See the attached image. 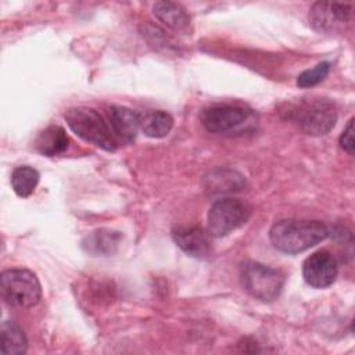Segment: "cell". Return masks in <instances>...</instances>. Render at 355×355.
I'll list each match as a JSON object with an SVG mask.
<instances>
[{
    "instance_id": "5b68a950",
    "label": "cell",
    "mask_w": 355,
    "mask_h": 355,
    "mask_svg": "<svg viewBox=\"0 0 355 355\" xmlns=\"http://www.w3.org/2000/svg\"><path fill=\"white\" fill-rule=\"evenodd\" d=\"M244 288L261 301L276 300L284 286V276L280 270L255 261H247L240 269Z\"/></svg>"
},
{
    "instance_id": "2e32d148",
    "label": "cell",
    "mask_w": 355,
    "mask_h": 355,
    "mask_svg": "<svg viewBox=\"0 0 355 355\" xmlns=\"http://www.w3.org/2000/svg\"><path fill=\"white\" fill-rule=\"evenodd\" d=\"M244 178L230 169H215L205 178V187L211 193L239 191L244 187Z\"/></svg>"
},
{
    "instance_id": "9a60e30c",
    "label": "cell",
    "mask_w": 355,
    "mask_h": 355,
    "mask_svg": "<svg viewBox=\"0 0 355 355\" xmlns=\"http://www.w3.org/2000/svg\"><path fill=\"white\" fill-rule=\"evenodd\" d=\"M153 12L161 22L175 31H184L190 25V17L180 4L172 1H157L153 6Z\"/></svg>"
},
{
    "instance_id": "d6986e66",
    "label": "cell",
    "mask_w": 355,
    "mask_h": 355,
    "mask_svg": "<svg viewBox=\"0 0 355 355\" xmlns=\"http://www.w3.org/2000/svg\"><path fill=\"white\" fill-rule=\"evenodd\" d=\"M329 72H330V64L329 62H319L313 68L306 69L302 73H300V76L297 78V85L302 89L316 86L318 83H320L322 80L326 79Z\"/></svg>"
},
{
    "instance_id": "ac0fdd59",
    "label": "cell",
    "mask_w": 355,
    "mask_h": 355,
    "mask_svg": "<svg viewBox=\"0 0 355 355\" xmlns=\"http://www.w3.org/2000/svg\"><path fill=\"white\" fill-rule=\"evenodd\" d=\"M39 172L35 168L22 165L12 171L11 186L19 197H29L35 191L39 183Z\"/></svg>"
},
{
    "instance_id": "ba28073f",
    "label": "cell",
    "mask_w": 355,
    "mask_h": 355,
    "mask_svg": "<svg viewBox=\"0 0 355 355\" xmlns=\"http://www.w3.org/2000/svg\"><path fill=\"white\" fill-rule=\"evenodd\" d=\"M250 112L241 105L216 104L205 108L201 112V123L204 128L214 133H225L243 125Z\"/></svg>"
},
{
    "instance_id": "5bb4252c",
    "label": "cell",
    "mask_w": 355,
    "mask_h": 355,
    "mask_svg": "<svg viewBox=\"0 0 355 355\" xmlns=\"http://www.w3.org/2000/svg\"><path fill=\"white\" fill-rule=\"evenodd\" d=\"M121 241V234L108 229H98L89 233L82 241L83 248L93 255L112 254Z\"/></svg>"
},
{
    "instance_id": "6da1fadb",
    "label": "cell",
    "mask_w": 355,
    "mask_h": 355,
    "mask_svg": "<svg viewBox=\"0 0 355 355\" xmlns=\"http://www.w3.org/2000/svg\"><path fill=\"white\" fill-rule=\"evenodd\" d=\"M329 229L319 220L284 219L276 222L269 232L273 247L286 254H300L329 236Z\"/></svg>"
},
{
    "instance_id": "30bf717a",
    "label": "cell",
    "mask_w": 355,
    "mask_h": 355,
    "mask_svg": "<svg viewBox=\"0 0 355 355\" xmlns=\"http://www.w3.org/2000/svg\"><path fill=\"white\" fill-rule=\"evenodd\" d=\"M173 241L187 255L205 258L209 255L211 243L208 234L198 226H180L172 232Z\"/></svg>"
},
{
    "instance_id": "e0dca14e",
    "label": "cell",
    "mask_w": 355,
    "mask_h": 355,
    "mask_svg": "<svg viewBox=\"0 0 355 355\" xmlns=\"http://www.w3.org/2000/svg\"><path fill=\"white\" fill-rule=\"evenodd\" d=\"M1 334V352L4 355L24 354L28 347V341L24 330L14 322L6 320L0 329Z\"/></svg>"
},
{
    "instance_id": "3957f363",
    "label": "cell",
    "mask_w": 355,
    "mask_h": 355,
    "mask_svg": "<svg viewBox=\"0 0 355 355\" xmlns=\"http://www.w3.org/2000/svg\"><path fill=\"white\" fill-rule=\"evenodd\" d=\"M65 121L71 130L83 140L107 151L115 150L116 139L111 126L96 110L86 107L71 108L65 112Z\"/></svg>"
},
{
    "instance_id": "7c38bea8",
    "label": "cell",
    "mask_w": 355,
    "mask_h": 355,
    "mask_svg": "<svg viewBox=\"0 0 355 355\" xmlns=\"http://www.w3.org/2000/svg\"><path fill=\"white\" fill-rule=\"evenodd\" d=\"M139 125L141 132L153 139L165 137L173 128V118L162 110H147L139 114Z\"/></svg>"
},
{
    "instance_id": "52a82bcc",
    "label": "cell",
    "mask_w": 355,
    "mask_h": 355,
    "mask_svg": "<svg viewBox=\"0 0 355 355\" xmlns=\"http://www.w3.org/2000/svg\"><path fill=\"white\" fill-rule=\"evenodd\" d=\"M352 7V3L318 1L309 10V21L318 31H338L351 21Z\"/></svg>"
},
{
    "instance_id": "7a4b0ae2",
    "label": "cell",
    "mask_w": 355,
    "mask_h": 355,
    "mask_svg": "<svg viewBox=\"0 0 355 355\" xmlns=\"http://www.w3.org/2000/svg\"><path fill=\"white\" fill-rule=\"evenodd\" d=\"M288 118L306 135L322 136L329 133L337 121L336 105L320 97L302 98L290 107Z\"/></svg>"
},
{
    "instance_id": "4fadbf2b",
    "label": "cell",
    "mask_w": 355,
    "mask_h": 355,
    "mask_svg": "<svg viewBox=\"0 0 355 355\" xmlns=\"http://www.w3.org/2000/svg\"><path fill=\"white\" fill-rule=\"evenodd\" d=\"M35 147L43 155L54 157L68 148V136L61 126L51 125L39 133Z\"/></svg>"
},
{
    "instance_id": "277c9868",
    "label": "cell",
    "mask_w": 355,
    "mask_h": 355,
    "mask_svg": "<svg viewBox=\"0 0 355 355\" xmlns=\"http://www.w3.org/2000/svg\"><path fill=\"white\" fill-rule=\"evenodd\" d=\"M1 297L17 308L35 306L42 298V286L36 275L28 269H7L0 277Z\"/></svg>"
},
{
    "instance_id": "ffe728a7",
    "label": "cell",
    "mask_w": 355,
    "mask_h": 355,
    "mask_svg": "<svg viewBox=\"0 0 355 355\" xmlns=\"http://www.w3.org/2000/svg\"><path fill=\"white\" fill-rule=\"evenodd\" d=\"M340 146L344 151H347L349 155H354L355 153V140H354V118H351L344 128L341 136H340Z\"/></svg>"
},
{
    "instance_id": "9c48e42d",
    "label": "cell",
    "mask_w": 355,
    "mask_h": 355,
    "mask_svg": "<svg viewBox=\"0 0 355 355\" xmlns=\"http://www.w3.org/2000/svg\"><path fill=\"white\" fill-rule=\"evenodd\" d=\"M338 273L337 261L326 250H320L309 255L302 265L304 280L315 288H324L333 284Z\"/></svg>"
},
{
    "instance_id": "8fae6325",
    "label": "cell",
    "mask_w": 355,
    "mask_h": 355,
    "mask_svg": "<svg viewBox=\"0 0 355 355\" xmlns=\"http://www.w3.org/2000/svg\"><path fill=\"white\" fill-rule=\"evenodd\" d=\"M108 119L115 139L128 144L136 139L140 129L137 112L128 107L112 105L108 108Z\"/></svg>"
},
{
    "instance_id": "8992f818",
    "label": "cell",
    "mask_w": 355,
    "mask_h": 355,
    "mask_svg": "<svg viewBox=\"0 0 355 355\" xmlns=\"http://www.w3.org/2000/svg\"><path fill=\"white\" fill-rule=\"evenodd\" d=\"M251 216L250 205L239 198H220L208 211V234L223 237L241 227Z\"/></svg>"
}]
</instances>
